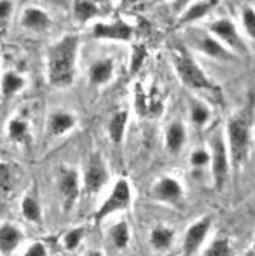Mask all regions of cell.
<instances>
[{"instance_id": "1", "label": "cell", "mask_w": 255, "mask_h": 256, "mask_svg": "<svg viewBox=\"0 0 255 256\" xmlns=\"http://www.w3.org/2000/svg\"><path fill=\"white\" fill-rule=\"evenodd\" d=\"M255 120V94L249 93L246 104L228 120V145L231 166L237 172L249 157Z\"/></svg>"}, {"instance_id": "2", "label": "cell", "mask_w": 255, "mask_h": 256, "mask_svg": "<svg viewBox=\"0 0 255 256\" xmlns=\"http://www.w3.org/2000/svg\"><path fill=\"white\" fill-rule=\"evenodd\" d=\"M78 38L68 36L49 49V81L54 86H69L74 80Z\"/></svg>"}, {"instance_id": "3", "label": "cell", "mask_w": 255, "mask_h": 256, "mask_svg": "<svg viewBox=\"0 0 255 256\" xmlns=\"http://www.w3.org/2000/svg\"><path fill=\"white\" fill-rule=\"evenodd\" d=\"M173 61L180 81L194 90H206L211 93H220V88L211 81V78L202 70L199 62L189 55V52L179 46L173 50Z\"/></svg>"}, {"instance_id": "4", "label": "cell", "mask_w": 255, "mask_h": 256, "mask_svg": "<svg viewBox=\"0 0 255 256\" xmlns=\"http://www.w3.org/2000/svg\"><path fill=\"white\" fill-rule=\"evenodd\" d=\"M132 202V190H130V184L127 180L121 178L116 182V184L113 186L110 196L107 197V200L100 206V209L95 214V222H101L104 218H107L109 215L118 212V210H124L130 206Z\"/></svg>"}, {"instance_id": "5", "label": "cell", "mask_w": 255, "mask_h": 256, "mask_svg": "<svg viewBox=\"0 0 255 256\" xmlns=\"http://www.w3.org/2000/svg\"><path fill=\"white\" fill-rule=\"evenodd\" d=\"M221 136L212 139V154H211V171L215 189L221 190L225 188L229 176V156Z\"/></svg>"}, {"instance_id": "6", "label": "cell", "mask_w": 255, "mask_h": 256, "mask_svg": "<svg viewBox=\"0 0 255 256\" xmlns=\"http://www.w3.org/2000/svg\"><path fill=\"white\" fill-rule=\"evenodd\" d=\"M209 32L217 38L223 46H228L229 49L238 52V54H247V46L243 42L241 36L235 24L229 18H218L209 24Z\"/></svg>"}, {"instance_id": "7", "label": "cell", "mask_w": 255, "mask_h": 256, "mask_svg": "<svg viewBox=\"0 0 255 256\" xmlns=\"http://www.w3.org/2000/svg\"><path fill=\"white\" fill-rule=\"evenodd\" d=\"M109 172L106 164L100 154H93L89 160V165L84 174V188L89 194H97V192L107 183Z\"/></svg>"}, {"instance_id": "8", "label": "cell", "mask_w": 255, "mask_h": 256, "mask_svg": "<svg viewBox=\"0 0 255 256\" xmlns=\"http://www.w3.org/2000/svg\"><path fill=\"white\" fill-rule=\"evenodd\" d=\"M153 197L173 206H180L183 202V188L173 177H164L153 188Z\"/></svg>"}, {"instance_id": "9", "label": "cell", "mask_w": 255, "mask_h": 256, "mask_svg": "<svg viewBox=\"0 0 255 256\" xmlns=\"http://www.w3.org/2000/svg\"><path fill=\"white\" fill-rule=\"evenodd\" d=\"M211 228V218L209 216H203L200 220H197L194 224H191L189 229L185 232L183 236V253L185 256H193L199 247L202 246V242L205 241L208 232Z\"/></svg>"}, {"instance_id": "10", "label": "cell", "mask_w": 255, "mask_h": 256, "mask_svg": "<svg viewBox=\"0 0 255 256\" xmlns=\"http://www.w3.org/2000/svg\"><path fill=\"white\" fill-rule=\"evenodd\" d=\"M133 36V28L124 20H116L113 23H97L93 26L95 38H107V40H122L129 42Z\"/></svg>"}, {"instance_id": "11", "label": "cell", "mask_w": 255, "mask_h": 256, "mask_svg": "<svg viewBox=\"0 0 255 256\" xmlns=\"http://www.w3.org/2000/svg\"><path fill=\"white\" fill-rule=\"evenodd\" d=\"M78 174L74 170H63L60 178V192L63 197L65 210H71L78 197Z\"/></svg>"}, {"instance_id": "12", "label": "cell", "mask_w": 255, "mask_h": 256, "mask_svg": "<svg viewBox=\"0 0 255 256\" xmlns=\"http://www.w3.org/2000/svg\"><path fill=\"white\" fill-rule=\"evenodd\" d=\"M194 46L200 52H203L205 55H208L214 60H220V61H232L234 60V55L217 38H214L211 36H200V37L194 38Z\"/></svg>"}, {"instance_id": "13", "label": "cell", "mask_w": 255, "mask_h": 256, "mask_svg": "<svg viewBox=\"0 0 255 256\" xmlns=\"http://www.w3.org/2000/svg\"><path fill=\"white\" fill-rule=\"evenodd\" d=\"M22 232L14 228L13 224H4L0 226V253L10 254L13 253L22 242Z\"/></svg>"}, {"instance_id": "14", "label": "cell", "mask_w": 255, "mask_h": 256, "mask_svg": "<svg viewBox=\"0 0 255 256\" xmlns=\"http://www.w3.org/2000/svg\"><path fill=\"white\" fill-rule=\"evenodd\" d=\"M185 139H186V132L182 122H173L170 124V126L167 128V134H165V144H167V150L171 154H177L180 152V150L185 145Z\"/></svg>"}, {"instance_id": "15", "label": "cell", "mask_w": 255, "mask_h": 256, "mask_svg": "<svg viewBox=\"0 0 255 256\" xmlns=\"http://www.w3.org/2000/svg\"><path fill=\"white\" fill-rule=\"evenodd\" d=\"M217 5V2H212V0H209V2H197L194 5H191L179 18V24H188V23H193L202 17H205L209 10H212L214 6Z\"/></svg>"}, {"instance_id": "16", "label": "cell", "mask_w": 255, "mask_h": 256, "mask_svg": "<svg viewBox=\"0 0 255 256\" xmlns=\"http://www.w3.org/2000/svg\"><path fill=\"white\" fill-rule=\"evenodd\" d=\"M49 24V17L46 12L37 8H28L23 14V26L33 30H42Z\"/></svg>"}, {"instance_id": "17", "label": "cell", "mask_w": 255, "mask_h": 256, "mask_svg": "<svg viewBox=\"0 0 255 256\" xmlns=\"http://www.w3.org/2000/svg\"><path fill=\"white\" fill-rule=\"evenodd\" d=\"M113 75V62L112 60H101L95 62L90 69V81L95 84H104Z\"/></svg>"}, {"instance_id": "18", "label": "cell", "mask_w": 255, "mask_h": 256, "mask_svg": "<svg viewBox=\"0 0 255 256\" xmlns=\"http://www.w3.org/2000/svg\"><path fill=\"white\" fill-rule=\"evenodd\" d=\"M173 240H174V232L165 226H157L156 229H153V232L150 235L151 246L157 250L168 248L173 244Z\"/></svg>"}, {"instance_id": "19", "label": "cell", "mask_w": 255, "mask_h": 256, "mask_svg": "<svg viewBox=\"0 0 255 256\" xmlns=\"http://www.w3.org/2000/svg\"><path fill=\"white\" fill-rule=\"evenodd\" d=\"M127 119H129L127 112H118L112 116V119L109 122V134L115 144H119L124 138Z\"/></svg>"}, {"instance_id": "20", "label": "cell", "mask_w": 255, "mask_h": 256, "mask_svg": "<svg viewBox=\"0 0 255 256\" xmlns=\"http://www.w3.org/2000/svg\"><path fill=\"white\" fill-rule=\"evenodd\" d=\"M75 120L69 113H55L49 119V132L52 134H63L65 132L71 130Z\"/></svg>"}, {"instance_id": "21", "label": "cell", "mask_w": 255, "mask_h": 256, "mask_svg": "<svg viewBox=\"0 0 255 256\" xmlns=\"http://www.w3.org/2000/svg\"><path fill=\"white\" fill-rule=\"evenodd\" d=\"M189 112H191V120H193V124L197 126H203L211 118V112H209L208 106L197 100H191Z\"/></svg>"}, {"instance_id": "22", "label": "cell", "mask_w": 255, "mask_h": 256, "mask_svg": "<svg viewBox=\"0 0 255 256\" xmlns=\"http://www.w3.org/2000/svg\"><path fill=\"white\" fill-rule=\"evenodd\" d=\"M110 238L118 248L127 247V244L130 241V230H129V226H127L125 221H119L118 224H115L110 230Z\"/></svg>"}, {"instance_id": "23", "label": "cell", "mask_w": 255, "mask_h": 256, "mask_svg": "<svg viewBox=\"0 0 255 256\" xmlns=\"http://www.w3.org/2000/svg\"><path fill=\"white\" fill-rule=\"evenodd\" d=\"M22 212L25 218L31 222H40L42 221V209L40 204L33 198V197H26L22 203Z\"/></svg>"}, {"instance_id": "24", "label": "cell", "mask_w": 255, "mask_h": 256, "mask_svg": "<svg viewBox=\"0 0 255 256\" xmlns=\"http://www.w3.org/2000/svg\"><path fill=\"white\" fill-rule=\"evenodd\" d=\"M203 256H232V248L228 238H217L205 252Z\"/></svg>"}, {"instance_id": "25", "label": "cell", "mask_w": 255, "mask_h": 256, "mask_svg": "<svg viewBox=\"0 0 255 256\" xmlns=\"http://www.w3.org/2000/svg\"><path fill=\"white\" fill-rule=\"evenodd\" d=\"M74 12L77 16L78 20L81 22H87L89 18H92L95 14L98 12V6L93 2H87V0H81V2H75L74 6Z\"/></svg>"}, {"instance_id": "26", "label": "cell", "mask_w": 255, "mask_h": 256, "mask_svg": "<svg viewBox=\"0 0 255 256\" xmlns=\"http://www.w3.org/2000/svg\"><path fill=\"white\" fill-rule=\"evenodd\" d=\"M23 87V80L16 74H5L2 80V92L5 96H11Z\"/></svg>"}, {"instance_id": "27", "label": "cell", "mask_w": 255, "mask_h": 256, "mask_svg": "<svg viewBox=\"0 0 255 256\" xmlns=\"http://www.w3.org/2000/svg\"><path fill=\"white\" fill-rule=\"evenodd\" d=\"M241 22L246 34L255 42V8L252 6H243L241 10Z\"/></svg>"}, {"instance_id": "28", "label": "cell", "mask_w": 255, "mask_h": 256, "mask_svg": "<svg viewBox=\"0 0 255 256\" xmlns=\"http://www.w3.org/2000/svg\"><path fill=\"white\" fill-rule=\"evenodd\" d=\"M16 178L7 164H0V188L4 190H11L14 188Z\"/></svg>"}, {"instance_id": "29", "label": "cell", "mask_w": 255, "mask_h": 256, "mask_svg": "<svg viewBox=\"0 0 255 256\" xmlns=\"http://www.w3.org/2000/svg\"><path fill=\"white\" fill-rule=\"evenodd\" d=\"M191 165L196 168H202L208 164H211V154L206 150H196L191 154Z\"/></svg>"}, {"instance_id": "30", "label": "cell", "mask_w": 255, "mask_h": 256, "mask_svg": "<svg viewBox=\"0 0 255 256\" xmlns=\"http://www.w3.org/2000/svg\"><path fill=\"white\" fill-rule=\"evenodd\" d=\"M26 128H28V125L23 120L14 119L10 124V136L14 140H22L26 136Z\"/></svg>"}, {"instance_id": "31", "label": "cell", "mask_w": 255, "mask_h": 256, "mask_svg": "<svg viewBox=\"0 0 255 256\" xmlns=\"http://www.w3.org/2000/svg\"><path fill=\"white\" fill-rule=\"evenodd\" d=\"M83 235H84V229H74L71 230L66 236H65V246L68 250H74L78 247V244L81 242L83 240Z\"/></svg>"}, {"instance_id": "32", "label": "cell", "mask_w": 255, "mask_h": 256, "mask_svg": "<svg viewBox=\"0 0 255 256\" xmlns=\"http://www.w3.org/2000/svg\"><path fill=\"white\" fill-rule=\"evenodd\" d=\"M145 48L144 46H136L133 49V60H132V74H135L141 66H142V62L145 60Z\"/></svg>"}, {"instance_id": "33", "label": "cell", "mask_w": 255, "mask_h": 256, "mask_svg": "<svg viewBox=\"0 0 255 256\" xmlns=\"http://www.w3.org/2000/svg\"><path fill=\"white\" fill-rule=\"evenodd\" d=\"M25 256H48L46 254V247L42 242H34L25 252Z\"/></svg>"}, {"instance_id": "34", "label": "cell", "mask_w": 255, "mask_h": 256, "mask_svg": "<svg viewBox=\"0 0 255 256\" xmlns=\"http://www.w3.org/2000/svg\"><path fill=\"white\" fill-rule=\"evenodd\" d=\"M13 5L11 2H0V23H4L8 20L10 14H11Z\"/></svg>"}, {"instance_id": "35", "label": "cell", "mask_w": 255, "mask_h": 256, "mask_svg": "<svg viewBox=\"0 0 255 256\" xmlns=\"http://www.w3.org/2000/svg\"><path fill=\"white\" fill-rule=\"evenodd\" d=\"M87 256H103V254H101L100 252H90V253H89Z\"/></svg>"}, {"instance_id": "36", "label": "cell", "mask_w": 255, "mask_h": 256, "mask_svg": "<svg viewBox=\"0 0 255 256\" xmlns=\"http://www.w3.org/2000/svg\"><path fill=\"white\" fill-rule=\"evenodd\" d=\"M252 250H253V253H255V242H253V248H252Z\"/></svg>"}]
</instances>
